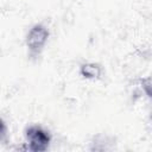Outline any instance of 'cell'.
I'll return each mask as SVG.
<instances>
[{
    "instance_id": "obj_1",
    "label": "cell",
    "mask_w": 152,
    "mask_h": 152,
    "mask_svg": "<svg viewBox=\"0 0 152 152\" xmlns=\"http://www.w3.org/2000/svg\"><path fill=\"white\" fill-rule=\"evenodd\" d=\"M25 137L27 141V150L33 152L45 151L51 141V137L49 132H46L44 128L37 125H33L26 128Z\"/></svg>"
},
{
    "instance_id": "obj_2",
    "label": "cell",
    "mask_w": 152,
    "mask_h": 152,
    "mask_svg": "<svg viewBox=\"0 0 152 152\" xmlns=\"http://www.w3.org/2000/svg\"><path fill=\"white\" fill-rule=\"evenodd\" d=\"M48 38H49V30L42 24H36L27 33L26 45L32 53L38 55L46 44Z\"/></svg>"
},
{
    "instance_id": "obj_3",
    "label": "cell",
    "mask_w": 152,
    "mask_h": 152,
    "mask_svg": "<svg viewBox=\"0 0 152 152\" xmlns=\"http://www.w3.org/2000/svg\"><path fill=\"white\" fill-rule=\"evenodd\" d=\"M80 74L84 78L89 80L100 78L102 75V68L96 63H84L80 68Z\"/></svg>"
},
{
    "instance_id": "obj_4",
    "label": "cell",
    "mask_w": 152,
    "mask_h": 152,
    "mask_svg": "<svg viewBox=\"0 0 152 152\" xmlns=\"http://www.w3.org/2000/svg\"><path fill=\"white\" fill-rule=\"evenodd\" d=\"M7 125L6 122L4 121L2 118H0V142H4L7 140Z\"/></svg>"
}]
</instances>
